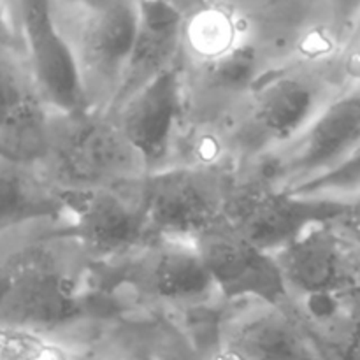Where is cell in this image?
<instances>
[{
	"mask_svg": "<svg viewBox=\"0 0 360 360\" xmlns=\"http://www.w3.org/2000/svg\"><path fill=\"white\" fill-rule=\"evenodd\" d=\"M2 329L44 336L84 320L97 302L94 262L67 220L0 232Z\"/></svg>",
	"mask_w": 360,
	"mask_h": 360,
	"instance_id": "6da1fadb",
	"label": "cell"
},
{
	"mask_svg": "<svg viewBox=\"0 0 360 360\" xmlns=\"http://www.w3.org/2000/svg\"><path fill=\"white\" fill-rule=\"evenodd\" d=\"M350 81L341 49H315L267 70L217 141L218 162L241 171L297 139L323 105Z\"/></svg>",
	"mask_w": 360,
	"mask_h": 360,
	"instance_id": "7a4b0ae2",
	"label": "cell"
},
{
	"mask_svg": "<svg viewBox=\"0 0 360 360\" xmlns=\"http://www.w3.org/2000/svg\"><path fill=\"white\" fill-rule=\"evenodd\" d=\"M39 171L67 193L118 188L148 174L143 158L109 112H56Z\"/></svg>",
	"mask_w": 360,
	"mask_h": 360,
	"instance_id": "3957f363",
	"label": "cell"
},
{
	"mask_svg": "<svg viewBox=\"0 0 360 360\" xmlns=\"http://www.w3.org/2000/svg\"><path fill=\"white\" fill-rule=\"evenodd\" d=\"M51 11L72 51L88 109L109 112L136 41L139 2L51 0Z\"/></svg>",
	"mask_w": 360,
	"mask_h": 360,
	"instance_id": "277c9868",
	"label": "cell"
},
{
	"mask_svg": "<svg viewBox=\"0 0 360 360\" xmlns=\"http://www.w3.org/2000/svg\"><path fill=\"white\" fill-rule=\"evenodd\" d=\"M95 294L112 306L199 308L220 301L193 243L146 241L112 262L94 266Z\"/></svg>",
	"mask_w": 360,
	"mask_h": 360,
	"instance_id": "5b68a950",
	"label": "cell"
},
{
	"mask_svg": "<svg viewBox=\"0 0 360 360\" xmlns=\"http://www.w3.org/2000/svg\"><path fill=\"white\" fill-rule=\"evenodd\" d=\"M273 255L302 315L336 311L360 288V224L348 214L309 225Z\"/></svg>",
	"mask_w": 360,
	"mask_h": 360,
	"instance_id": "8992f818",
	"label": "cell"
},
{
	"mask_svg": "<svg viewBox=\"0 0 360 360\" xmlns=\"http://www.w3.org/2000/svg\"><path fill=\"white\" fill-rule=\"evenodd\" d=\"M234 174L227 162L197 160L144 176L136 193L148 241L195 243L224 221Z\"/></svg>",
	"mask_w": 360,
	"mask_h": 360,
	"instance_id": "52a82bcc",
	"label": "cell"
},
{
	"mask_svg": "<svg viewBox=\"0 0 360 360\" xmlns=\"http://www.w3.org/2000/svg\"><path fill=\"white\" fill-rule=\"evenodd\" d=\"M359 148L360 79H350L323 105L297 139L250 169L292 192L336 171L354 157Z\"/></svg>",
	"mask_w": 360,
	"mask_h": 360,
	"instance_id": "ba28073f",
	"label": "cell"
},
{
	"mask_svg": "<svg viewBox=\"0 0 360 360\" xmlns=\"http://www.w3.org/2000/svg\"><path fill=\"white\" fill-rule=\"evenodd\" d=\"M0 13L2 30L16 39L46 105L56 112L88 109L72 51L56 27L51 0H4Z\"/></svg>",
	"mask_w": 360,
	"mask_h": 360,
	"instance_id": "9c48e42d",
	"label": "cell"
},
{
	"mask_svg": "<svg viewBox=\"0 0 360 360\" xmlns=\"http://www.w3.org/2000/svg\"><path fill=\"white\" fill-rule=\"evenodd\" d=\"M347 211V202L302 199L276 186L257 171L243 169L234 174L225 220L259 248L276 253L309 225L343 217Z\"/></svg>",
	"mask_w": 360,
	"mask_h": 360,
	"instance_id": "30bf717a",
	"label": "cell"
},
{
	"mask_svg": "<svg viewBox=\"0 0 360 360\" xmlns=\"http://www.w3.org/2000/svg\"><path fill=\"white\" fill-rule=\"evenodd\" d=\"M210 360H326L295 306L227 304Z\"/></svg>",
	"mask_w": 360,
	"mask_h": 360,
	"instance_id": "8fae6325",
	"label": "cell"
},
{
	"mask_svg": "<svg viewBox=\"0 0 360 360\" xmlns=\"http://www.w3.org/2000/svg\"><path fill=\"white\" fill-rule=\"evenodd\" d=\"M193 245L221 302L294 306L273 253L259 248L227 220L204 232Z\"/></svg>",
	"mask_w": 360,
	"mask_h": 360,
	"instance_id": "7c38bea8",
	"label": "cell"
},
{
	"mask_svg": "<svg viewBox=\"0 0 360 360\" xmlns=\"http://www.w3.org/2000/svg\"><path fill=\"white\" fill-rule=\"evenodd\" d=\"M111 116L141 155L148 174L178 164L186 120L183 58Z\"/></svg>",
	"mask_w": 360,
	"mask_h": 360,
	"instance_id": "4fadbf2b",
	"label": "cell"
},
{
	"mask_svg": "<svg viewBox=\"0 0 360 360\" xmlns=\"http://www.w3.org/2000/svg\"><path fill=\"white\" fill-rule=\"evenodd\" d=\"M0 160L39 169L48 153L51 109L39 95L16 39L6 32L0 44Z\"/></svg>",
	"mask_w": 360,
	"mask_h": 360,
	"instance_id": "5bb4252c",
	"label": "cell"
},
{
	"mask_svg": "<svg viewBox=\"0 0 360 360\" xmlns=\"http://www.w3.org/2000/svg\"><path fill=\"white\" fill-rule=\"evenodd\" d=\"M139 181L118 188L69 193L67 221L94 266L112 262L148 241L137 204Z\"/></svg>",
	"mask_w": 360,
	"mask_h": 360,
	"instance_id": "9a60e30c",
	"label": "cell"
},
{
	"mask_svg": "<svg viewBox=\"0 0 360 360\" xmlns=\"http://www.w3.org/2000/svg\"><path fill=\"white\" fill-rule=\"evenodd\" d=\"M185 14L178 2H139V25L122 86L109 115L183 58Z\"/></svg>",
	"mask_w": 360,
	"mask_h": 360,
	"instance_id": "2e32d148",
	"label": "cell"
},
{
	"mask_svg": "<svg viewBox=\"0 0 360 360\" xmlns=\"http://www.w3.org/2000/svg\"><path fill=\"white\" fill-rule=\"evenodd\" d=\"M69 217V193L39 169L0 160V232Z\"/></svg>",
	"mask_w": 360,
	"mask_h": 360,
	"instance_id": "e0dca14e",
	"label": "cell"
},
{
	"mask_svg": "<svg viewBox=\"0 0 360 360\" xmlns=\"http://www.w3.org/2000/svg\"><path fill=\"white\" fill-rule=\"evenodd\" d=\"M301 316L323 359L360 360V313L340 308L326 315L309 316L301 313Z\"/></svg>",
	"mask_w": 360,
	"mask_h": 360,
	"instance_id": "ac0fdd59",
	"label": "cell"
},
{
	"mask_svg": "<svg viewBox=\"0 0 360 360\" xmlns=\"http://www.w3.org/2000/svg\"><path fill=\"white\" fill-rule=\"evenodd\" d=\"M290 193L302 199L315 200H338L348 202L360 195V148L354 157L345 162L336 171L329 172L323 178L292 190Z\"/></svg>",
	"mask_w": 360,
	"mask_h": 360,
	"instance_id": "d6986e66",
	"label": "cell"
},
{
	"mask_svg": "<svg viewBox=\"0 0 360 360\" xmlns=\"http://www.w3.org/2000/svg\"><path fill=\"white\" fill-rule=\"evenodd\" d=\"M42 338L23 330L2 329V360H70V354Z\"/></svg>",
	"mask_w": 360,
	"mask_h": 360,
	"instance_id": "ffe728a7",
	"label": "cell"
},
{
	"mask_svg": "<svg viewBox=\"0 0 360 360\" xmlns=\"http://www.w3.org/2000/svg\"><path fill=\"white\" fill-rule=\"evenodd\" d=\"M341 58L350 79H360V7L341 48Z\"/></svg>",
	"mask_w": 360,
	"mask_h": 360,
	"instance_id": "44dd1931",
	"label": "cell"
},
{
	"mask_svg": "<svg viewBox=\"0 0 360 360\" xmlns=\"http://www.w3.org/2000/svg\"><path fill=\"white\" fill-rule=\"evenodd\" d=\"M347 204H348V211H347L348 217L354 218V220H357L360 224V195L355 197V199L348 200Z\"/></svg>",
	"mask_w": 360,
	"mask_h": 360,
	"instance_id": "7402d4cb",
	"label": "cell"
},
{
	"mask_svg": "<svg viewBox=\"0 0 360 360\" xmlns=\"http://www.w3.org/2000/svg\"><path fill=\"white\" fill-rule=\"evenodd\" d=\"M345 309H352V311H357V313H360V288L357 292H355V295L354 297L350 299V301L347 302V304L343 306Z\"/></svg>",
	"mask_w": 360,
	"mask_h": 360,
	"instance_id": "603a6c76",
	"label": "cell"
},
{
	"mask_svg": "<svg viewBox=\"0 0 360 360\" xmlns=\"http://www.w3.org/2000/svg\"><path fill=\"white\" fill-rule=\"evenodd\" d=\"M70 360H108V359H97V357H81V355L70 354Z\"/></svg>",
	"mask_w": 360,
	"mask_h": 360,
	"instance_id": "cb8c5ba5",
	"label": "cell"
}]
</instances>
